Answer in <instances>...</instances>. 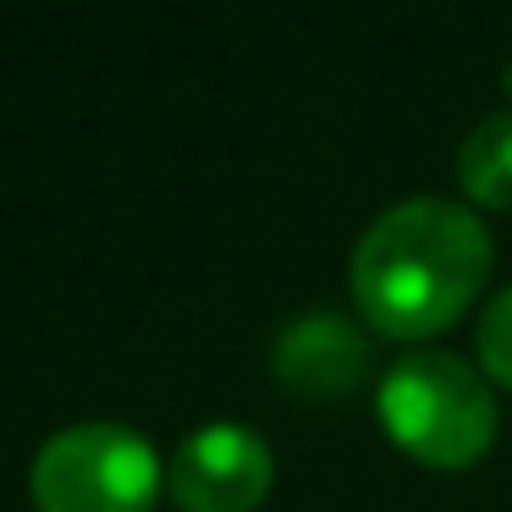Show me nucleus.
Instances as JSON below:
<instances>
[{"instance_id":"f257e3e1","label":"nucleus","mask_w":512,"mask_h":512,"mask_svg":"<svg viewBox=\"0 0 512 512\" xmlns=\"http://www.w3.org/2000/svg\"><path fill=\"white\" fill-rule=\"evenodd\" d=\"M496 265L485 221L457 199H402L353 248V303L386 336H435L479 298Z\"/></svg>"},{"instance_id":"f03ea898","label":"nucleus","mask_w":512,"mask_h":512,"mask_svg":"<svg viewBox=\"0 0 512 512\" xmlns=\"http://www.w3.org/2000/svg\"><path fill=\"white\" fill-rule=\"evenodd\" d=\"M380 424L408 457L430 468H463L496 435L490 380L446 347H413L380 375Z\"/></svg>"},{"instance_id":"7ed1b4c3","label":"nucleus","mask_w":512,"mask_h":512,"mask_svg":"<svg viewBox=\"0 0 512 512\" xmlns=\"http://www.w3.org/2000/svg\"><path fill=\"white\" fill-rule=\"evenodd\" d=\"M28 485L39 512H149L166 490V468L133 424L89 419L39 446Z\"/></svg>"},{"instance_id":"20e7f679","label":"nucleus","mask_w":512,"mask_h":512,"mask_svg":"<svg viewBox=\"0 0 512 512\" xmlns=\"http://www.w3.org/2000/svg\"><path fill=\"white\" fill-rule=\"evenodd\" d=\"M276 479L270 441L254 424H204L177 446L166 490L182 512H254Z\"/></svg>"},{"instance_id":"39448f33","label":"nucleus","mask_w":512,"mask_h":512,"mask_svg":"<svg viewBox=\"0 0 512 512\" xmlns=\"http://www.w3.org/2000/svg\"><path fill=\"white\" fill-rule=\"evenodd\" d=\"M364 369V342L336 314H303L276 342V375L303 397H336Z\"/></svg>"},{"instance_id":"423d86ee","label":"nucleus","mask_w":512,"mask_h":512,"mask_svg":"<svg viewBox=\"0 0 512 512\" xmlns=\"http://www.w3.org/2000/svg\"><path fill=\"white\" fill-rule=\"evenodd\" d=\"M457 182L468 199L490 210H512V111H496L463 138L457 149Z\"/></svg>"},{"instance_id":"0eeeda50","label":"nucleus","mask_w":512,"mask_h":512,"mask_svg":"<svg viewBox=\"0 0 512 512\" xmlns=\"http://www.w3.org/2000/svg\"><path fill=\"white\" fill-rule=\"evenodd\" d=\"M479 358L501 386H512V287H501L479 314Z\"/></svg>"}]
</instances>
